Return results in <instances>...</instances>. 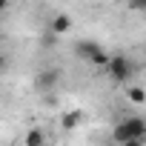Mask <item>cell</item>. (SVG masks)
Listing matches in <instances>:
<instances>
[{
	"label": "cell",
	"instance_id": "obj_7",
	"mask_svg": "<svg viewBox=\"0 0 146 146\" xmlns=\"http://www.w3.org/2000/svg\"><path fill=\"white\" fill-rule=\"evenodd\" d=\"M23 143H26V146H46V135H43V129H40V126H32V129L26 132Z\"/></svg>",
	"mask_w": 146,
	"mask_h": 146
},
{
	"label": "cell",
	"instance_id": "obj_2",
	"mask_svg": "<svg viewBox=\"0 0 146 146\" xmlns=\"http://www.w3.org/2000/svg\"><path fill=\"white\" fill-rule=\"evenodd\" d=\"M106 72L115 83H129L135 78V60L126 57V54H109V63H106Z\"/></svg>",
	"mask_w": 146,
	"mask_h": 146
},
{
	"label": "cell",
	"instance_id": "obj_5",
	"mask_svg": "<svg viewBox=\"0 0 146 146\" xmlns=\"http://www.w3.org/2000/svg\"><path fill=\"white\" fill-rule=\"evenodd\" d=\"M49 32H52L54 37L69 35V32H72V17H69V15H54L52 23H49Z\"/></svg>",
	"mask_w": 146,
	"mask_h": 146
},
{
	"label": "cell",
	"instance_id": "obj_8",
	"mask_svg": "<svg viewBox=\"0 0 146 146\" xmlns=\"http://www.w3.org/2000/svg\"><path fill=\"white\" fill-rule=\"evenodd\" d=\"M126 98H129L135 106H143V103H146V92H143V86H129V89H126Z\"/></svg>",
	"mask_w": 146,
	"mask_h": 146
},
{
	"label": "cell",
	"instance_id": "obj_1",
	"mask_svg": "<svg viewBox=\"0 0 146 146\" xmlns=\"http://www.w3.org/2000/svg\"><path fill=\"white\" fill-rule=\"evenodd\" d=\"M135 137H146V120L140 115H132V117H123L120 123H115L112 129V140L120 146L126 140H135Z\"/></svg>",
	"mask_w": 146,
	"mask_h": 146
},
{
	"label": "cell",
	"instance_id": "obj_3",
	"mask_svg": "<svg viewBox=\"0 0 146 146\" xmlns=\"http://www.w3.org/2000/svg\"><path fill=\"white\" fill-rule=\"evenodd\" d=\"M57 83H60V69H43V72H37V78H35V89L37 92H54L57 89Z\"/></svg>",
	"mask_w": 146,
	"mask_h": 146
},
{
	"label": "cell",
	"instance_id": "obj_4",
	"mask_svg": "<svg viewBox=\"0 0 146 146\" xmlns=\"http://www.w3.org/2000/svg\"><path fill=\"white\" fill-rule=\"evenodd\" d=\"M80 123H83V112H80V109H69V112H63V117H60V129H63V132H75Z\"/></svg>",
	"mask_w": 146,
	"mask_h": 146
},
{
	"label": "cell",
	"instance_id": "obj_14",
	"mask_svg": "<svg viewBox=\"0 0 146 146\" xmlns=\"http://www.w3.org/2000/svg\"><path fill=\"white\" fill-rule=\"evenodd\" d=\"M0 40H3V32H0Z\"/></svg>",
	"mask_w": 146,
	"mask_h": 146
},
{
	"label": "cell",
	"instance_id": "obj_10",
	"mask_svg": "<svg viewBox=\"0 0 146 146\" xmlns=\"http://www.w3.org/2000/svg\"><path fill=\"white\" fill-rule=\"evenodd\" d=\"M129 9H135V12H143V9H146V0H129Z\"/></svg>",
	"mask_w": 146,
	"mask_h": 146
},
{
	"label": "cell",
	"instance_id": "obj_13",
	"mask_svg": "<svg viewBox=\"0 0 146 146\" xmlns=\"http://www.w3.org/2000/svg\"><path fill=\"white\" fill-rule=\"evenodd\" d=\"M9 6H12V0H0V12H6Z\"/></svg>",
	"mask_w": 146,
	"mask_h": 146
},
{
	"label": "cell",
	"instance_id": "obj_11",
	"mask_svg": "<svg viewBox=\"0 0 146 146\" xmlns=\"http://www.w3.org/2000/svg\"><path fill=\"white\" fill-rule=\"evenodd\" d=\"M9 63H12V60H9V54H3V52H0V75H3V72L9 69Z\"/></svg>",
	"mask_w": 146,
	"mask_h": 146
},
{
	"label": "cell",
	"instance_id": "obj_6",
	"mask_svg": "<svg viewBox=\"0 0 146 146\" xmlns=\"http://www.w3.org/2000/svg\"><path fill=\"white\" fill-rule=\"evenodd\" d=\"M98 49H100V43H95V40H80V43L75 46L78 57H80V60H86V63H89V57H92V54H95Z\"/></svg>",
	"mask_w": 146,
	"mask_h": 146
},
{
	"label": "cell",
	"instance_id": "obj_9",
	"mask_svg": "<svg viewBox=\"0 0 146 146\" xmlns=\"http://www.w3.org/2000/svg\"><path fill=\"white\" fill-rule=\"evenodd\" d=\"M89 63H92V66H98V69H100V66H106V63H109V52L98 49V52H95V54L89 57Z\"/></svg>",
	"mask_w": 146,
	"mask_h": 146
},
{
	"label": "cell",
	"instance_id": "obj_12",
	"mask_svg": "<svg viewBox=\"0 0 146 146\" xmlns=\"http://www.w3.org/2000/svg\"><path fill=\"white\" fill-rule=\"evenodd\" d=\"M120 146H146V143H143V137H135V140H126V143H120Z\"/></svg>",
	"mask_w": 146,
	"mask_h": 146
}]
</instances>
